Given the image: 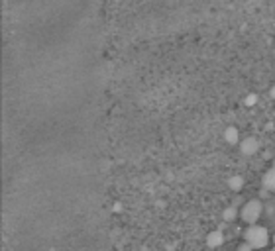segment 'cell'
I'll return each mask as SVG.
<instances>
[{"instance_id":"cell-3","label":"cell","mask_w":275,"mask_h":251,"mask_svg":"<svg viewBox=\"0 0 275 251\" xmlns=\"http://www.w3.org/2000/svg\"><path fill=\"white\" fill-rule=\"evenodd\" d=\"M257 149H259V142H257V138H254V136L244 138L240 142V151L244 155H254V153H257Z\"/></svg>"},{"instance_id":"cell-5","label":"cell","mask_w":275,"mask_h":251,"mask_svg":"<svg viewBox=\"0 0 275 251\" xmlns=\"http://www.w3.org/2000/svg\"><path fill=\"white\" fill-rule=\"evenodd\" d=\"M206 243H208V247H220L224 243V233L220 232V230L210 232L206 235Z\"/></svg>"},{"instance_id":"cell-11","label":"cell","mask_w":275,"mask_h":251,"mask_svg":"<svg viewBox=\"0 0 275 251\" xmlns=\"http://www.w3.org/2000/svg\"><path fill=\"white\" fill-rule=\"evenodd\" d=\"M271 96H273V98H275V89H273V90H271Z\"/></svg>"},{"instance_id":"cell-13","label":"cell","mask_w":275,"mask_h":251,"mask_svg":"<svg viewBox=\"0 0 275 251\" xmlns=\"http://www.w3.org/2000/svg\"><path fill=\"white\" fill-rule=\"evenodd\" d=\"M271 241H273V245H275V235H273V237H271Z\"/></svg>"},{"instance_id":"cell-10","label":"cell","mask_w":275,"mask_h":251,"mask_svg":"<svg viewBox=\"0 0 275 251\" xmlns=\"http://www.w3.org/2000/svg\"><path fill=\"white\" fill-rule=\"evenodd\" d=\"M238 251H252V249H250L248 245H244V247H242V249H238Z\"/></svg>"},{"instance_id":"cell-1","label":"cell","mask_w":275,"mask_h":251,"mask_svg":"<svg viewBox=\"0 0 275 251\" xmlns=\"http://www.w3.org/2000/svg\"><path fill=\"white\" fill-rule=\"evenodd\" d=\"M244 241L250 249H263L269 243V232H267V228H263L259 224L248 226L244 232Z\"/></svg>"},{"instance_id":"cell-12","label":"cell","mask_w":275,"mask_h":251,"mask_svg":"<svg viewBox=\"0 0 275 251\" xmlns=\"http://www.w3.org/2000/svg\"><path fill=\"white\" fill-rule=\"evenodd\" d=\"M271 169H275V157H273V165H271Z\"/></svg>"},{"instance_id":"cell-8","label":"cell","mask_w":275,"mask_h":251,"mask_svg":"<svg viewBox=\"0 0 275 251\" xmlns=\"http://www.w3.org/2000/svg\"><path fill=\"white\" fill-rule=\"evenodd\" d=\"M236 216H240V212H236V208H234V206H230V208H226V210H224V220H226V222H232Z\"/></svg>"},{"instance_id":"cell-6","label":"cell","mask_w":275,"mask_h":251,"mask_svg":"<svg viewBox=\"0 0 275 251\" xmlns=\"http://www.w3.org/2000/svg\"><path fill=\"white\" fill-rule=\"evenodd\" d=\"M263 189L265 191H275V169H269L265 175H263Z\"/></svg>"},{"instance_id":"cell-7","label":"cell","mask_w":275,"mask_h":251,"mask_svg":"<svg viewBox=\"0 0 275 251\" xmlns=\"http://www.w3.org/2000/svg\"><path fill=\"white\" fill-rule=\"evenodd\" d=\"M228 186H230L232 191H236V193H238L240 189L244 186V177H240V175H234V177H230V180H228Z\"/></svg>"},{"instance_id":"cell-2","label":"cell","mask_w":275,"mask_h":251,"mask_svg":"<svg viewBox=\"0 0 275 251\" xmlns=\"http://www.w3.org/2000/svg\"><path fill=\"white\" fill-rule=\"evenodd\" d=\"M261 214H263V204H261V200H257V198L248 200V202L242 206V210H240L242 222L248 224V226H256L257 222H259V218H261Z\"/></svg>"},{"instance_id":"cell-9","label":"cell","mask_w":275,"mask_h":251,"mask_svg":"<svg viewBox=\"0 0 275 251\" xmlns=\"http://www.w3.org/2000/svg\"><path fill=\"white\" fill-rule=\"evenodd\" d=\"M256 100H257V96H254V94H252V96H248V104H254Z\"/></svg>"},{"instance_id":"cell-4","label":"cell","mask_w":275,"mask_h":251,"mask_svg":"<svg viewBox=\"0 0 275 251\" xmlns=\"http://www.w3.org/2000/svg\"><path fill=\"white\" fill-rule=\"evenodd\" d=\"M224 142H228L230 145H236L242 142V140H240V130L236 126H228V128L224 130Z\"/></svg>"}]
</instances>
